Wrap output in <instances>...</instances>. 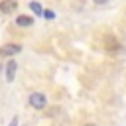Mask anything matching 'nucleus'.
Returning a JSON list of instances; mask_svg holds the SVG:
<instances>
[{
  "instance_id": "9d476101",
  "label": "nucleus",
  "mask_w": 126,
  "mask_h": 126,
  "mask_svg": "<svg viewBox=\"0 0 126 126\" xmlns=\"http://www.w3.org/2000/svg\"><path fill=\"white\" fill-rule=\"evenodd\" d=\"M93 2H94V4H98V6H102V4H106L108 0H93Z\"/></svg>"
},
{
  "instance_id": "0eeeda50",
  "label": "nucleus",
  "mask_w": 126,
  "mask_h": 126,
  "mask_svg": "<svg viewBox=\"0 0 126 126\" xmlns=\"http://www.w3.org/2000/svg\"><path fill=\"white\" fill-rule=\"evenodd\" d=\"M30 10H32L35 16H41V14H43V6H41L39 2H35V0H32V2H30Z\"/></svg>"
},
{
  "instance_id": "7ed1b4c3",
  "label": "nucleus",
  "mask_w": 126,
  "mask_h": 126,
  "mask_svg": "<svg viewBox=\"0 0 126 126\" xmlns=\"http://www.w3.org/2000/svg\"><path fill=\"white\" fill-rule=\"evenodd\" d=\"M18 0H0V14L4 16H12L18 12Z\"/></svg>"
},
{
  "instance_id": "f8f14e48",
  "label": "nucleus",
  "mask_w": 126,
  "mask_h": 126,
  "mask_svg": "<svg viewBox=\"0 0 126 126\" xmlns=\"http://www.w3.org/2000/svg\"><path fill=\"white\" fill-rule=\"evenodd\" d=\"M24 126H26V124H24Z\"/></svg>"
},
{
  "instance_id": "f03ea898",
  "label": "nucleus",
  "mask_w": 126,
  "mask_h": 126,
  "mask_svg": "<svg viewBox=\"0 0 126 126\" xmlns=\"http://www.w3.org/2000/svg\"><path fill=\"white\" fill-rule=\"evenodd\" d=\"M104 49H106L108 53H118V51L122 49V43L118 41L116 35L108 33V35H104Z\"/></svg>"
},
{
  "instance_id": "20e7f679",
  "label": "nucleus",
  "mask_w": 126,
  "mask_h": 126,
  "mask_svg": "<svg viewBox=\"0 0 126 126\" xmlns=\"http://www.w3.org/2000/svg\"><path fill=\"white\" fill-rule=\"evenodd\" d=\"M16 71H18V61L16 59H8L6 65H4V77L8 83H12L16 79Z\"/></svg>"
},
{
  "instance_id": "1a4fd4ad",
  "label": "nucleus",
  "mask_w": 126,
  "mask_h": 126,
  "mask_svg": "<svg viewBox=\"0 0 126 126\" xmlns=\"http://www.w3.org/2000/svg\"><path fill=\"white\" fill-rule=\"evenodd\" d=\"M18 122H20V120H18V116H12V120H10V126H18Z\"/></svg>"
},
{
  "instance_id": "9b49d317",
  "label": "nucleus",
  "mask_w": 126,
  "mask_h": 126,
  "mask_svg": "<svg viewBox=\"0 0 126 126\" xmlns=\"http://www.w3.org/2000/svg\"><path fill=\"white\" fill-rule=\"evenodd\" d=\"M81 126H98V124H94V122H85V124H81Z\"/></svg>"
},
{
  "instance_id": "39448f33",
  "label": "nucleus",
  "mask_w": 126,
  "mask_h": 126,
  "mask_svg": "<svg viewBox=\"0 0 126 126\" xmlns=\"http://www.w3.org/2000/svg\"><path fill=\"white\" fill-rule=\"evenodd\" d=\"M18 53H22V45H20V43H6V45L0 47V55H4V57H8V59H12V57L18 55Z\"/></svg>"
},
{
  "instance_id": "423d86ee",
  "label": "nucleus",
  "mask_w": 126,
  "mask_h": 126,
  "mask_svg": "<svg viewBox=\"0 0 126 126\" xmlns=\"http://www.w3.org/2000/svg\"><path fill=\"white\" fill-rule=\"evenodd\" d=\"M16 26L18 28H32L33 26V18L32 16H26V14L16 16Z\"/></svg>"
},
{
  "instance_id": "6e6552de",
  "label": "nucleus",
  "mask_w": 126,
  "mask_h": 126,
  "mask_svg": "<svg viewBox=\"0 0 126 126\" xmlns=\"http://www.w3.org/2000/svg\"><path fill=\"white\" fill-rule=\"evenodd\" d=\"M41 16H43L45 20H55V12H53V10H45V8H43V14H41Z\"/></svg>"
},
{
  "instance_id": "f257e3e1",
  "label": "nucleus",
  "mask_w": 126,
  "mask_h": 126,
  "mask_svg": "<svg viewBox=\"0 0 126 126\" xmlns=\"http://www.w3.org/2000/svg\"><path fill=\"white\" fill-rule=\"evenodd\" d=\"M28 104L33 110H43L47 106V94L41 93V91H33V93L28 94Z\"/></svg>"
}]
</instances>
